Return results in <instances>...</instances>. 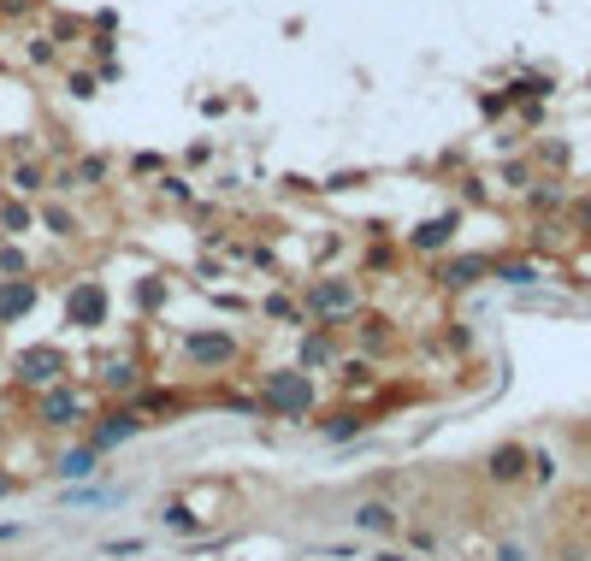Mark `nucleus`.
Instances as JSON below:
<instances>
[{"instance_id":"nucleus-1","label":"nucleus","mask_w":591,"mask_h":561,"mask_svg":"<svg viewBox=\"0 0 591 561\" xmlns=\"http://www.w3.org/2000/svg\"><path fill=\"white\" fill-rule=\"evenodd\" d=\"M255 402H261L266 420H290V426H308L320 414V378L302 373V367H266L255 378Z\"/></svg>"},{"instance_id":"nucleus-2","label":"nucleus","mask_w":591,"mask_h":561,"mask_svg":"<svg viewBox=\"0 0 591 561\" xmlns=\"http://www.w3.org/2000/svg\"><path fill=\"white\" fill-rule=\"evenodd\" d=\"M302 313H308V325H331V331H343V325H355V313H361V284L355 278H308L302 284Z\"/></svg>"},{"instance_id":"nucleus-3","label":"nucleus","mask_w":591,"mask_h":561,"mask_svg":"<svg viewBox=\"0 0 591 561\" xmlns=\"http://www.w3.org/2000/svg\"><path fill=\"white\" fill-rule=\"evenodd\" d=\"M178 355H184V367L219 378V373H231V367H243V337L225 331V325H190L184 343H178Z\"/></svg>"},{"instance_id":"nucleus-4","label":"nucleus","mask_w":591,"mask_h":561,"mask_svg":"<svg viewBox=\"0 0 591 561\" xmlns=\"http://www.w3.org/2000/svg\"><path fill=\"white\" fill-rule=\"evenodd\" d=\"M60 319H66V331H77V337L107 331V319H113V296H107V284H101V278H71L66 296H60Z\"/></svg>"},{"instance_id":"nucleus-5","label":"nucleus","mask_w":591,"mask_h":561,"mask_svg":"<svg viewBox=\"0 0 591 561\" xmlns=\"http://www.w3.org/2000/svg\"><path fill=\"white\" fill-rule=\"evenodd\" d=\"M30 420H36V432H71V426H83V420H89V396H83L71 378H66V384H48V390H36Z\"/></svg>"},{"instance_id":"nucleus-6","label":"nucleus","mask_w":591,"mask_h":561,"mask_svg":"<svg viewBox=\"0 0 591 561\" xmlns=\"http://www.w3.org/2000/svg\"><path fill=\"white\" fill-rule=\"evenodd\" d=\"M142 432H148V420L136 414L131 402H101V414H89V432H83V443H89L95 455H113V449L136 443Z\"/></svg>"},{"instance_id":"nucleus-7","label":"nucleus","mask_w":591,"mask_h":561,"mask_svg":"<svg viewBox=\"0 0 591 561\" xmlns=\"http://www.w3.org/2000/svg\"><path fill=\"white\" fill-rule=\"evenodd\" d=\"M12 378H18L24 390L66 384V378H71V355L60 349V343H30V349H18V355H12Z\"/></svg>"},{"instance_id":"nucleus-8","label":"nucleus","mask_w":591,"mask_h":561,"mask_svg":"<svg viewBox=\"0 0 591 561\" xmlns=\"http://www.w3.org/2000/svg\"><path fill=\"white\" fill-rule=\"evenodd\" d=\"M337 361H343V331H331V325H308V331H296L290 367H302V373H337Z\"/></svg>"},{"instance_id":"nucleus-9","label":"nucleus","mask_w":591,"mask_h":561,"mask_svg":"<svg viewBox=\"0 0 591 561\" xmlns=\"http://www.w3.org/2000/svg\"><path fill=\"white\" fill-rule=\"evenodd\" d=\"M131 408L148 420V426H172L178 414H190V390H178V384H154V378H148V384L131 396Z\"/></svg>"},{"instance_id":"nucleus-10","label":"nucleus","mask_w":591,"mask_h":561,"mask_svg":"<svg viewBox=\"0 0 591 561\" xmlns=\"http://www.w3.org/2000/svg\"><path fill=\"white\" fill-rule=\"evenodd\" d=\"M142 384H148V367H142L136 355H113V361H101V367H95V390H101V402H131Z\"/></svg>"},{"instance_id":"nucleus-11","label":"nucleus","mask_w":591,"mask_h":561,"mask_svg":"<svg viewBox=\"0 0 591 561\" xmlns=\"http://www.w3.org/2000/svg\"><path fill=\"white\" fill-rule=\"evenodd\" d=\"M36 308H42V284L36 278H0V331L24 325Z\"/></svg>"},{"instance_id":"nucleus-12","label":"nucleus","mask_w":591,"mask_h":561,"mask_svg":"<svg viewBox=\"0 0 591 561\" xmlns=\"http://www.w3.org/2000/svg\"><path fill=\"white\" fill-rule=\"evenodd\" d=\"M101 461H107V455H95L89 443H71V449H60L48 467H54V479H60V485H89V479H101V473H107Z\"/></svg>"},{"instance_id":"nucleus-13","label":"nucleus","mask_w":591,"mask_h":561,"mask_svg":"<svg viewBox=\"0 0 591 561\" xmlns=\"http://www.w3.org/2000/svg\"><path fill=\"white\" fill-rule=\"evenodd\" d=\"M526 473H532V449H526V443H497V449L485 455V479H491V485H515Z\"/></svg>"},{"instance_id":"nucleus-14","label":"nucleus","mask_w":591,"mask_h":561,"mask_svg":"<svg viewBox=\"0 0 591 561\" xmlns=\"http://www.w3.org/2000/svg\"><path fill=\"white\" fill-rule=\"evenodd\" d=\"M456 213H438V219H420L414 231H408V249L414 254H444L450 243H456Z\"/></svg>"},{"instance_id":"nucleus-15","label":"nucleus","mask_w":591,"mask_h":561,"mask_svg":"<svg viewBox=\"0 0 591 561\" xmlns=\"http://www.w3.org/2000/svg\"><path fill=\"white\" fill-rule=\"evenodd\" d=\"M314 426H320V437H326V443H355V437L367 432L373 420H367L355 402H337V408H326V420H314Z\"/></svg>"},{"instance_id":"nucleus-16","label":"nucleus","mask_w":591,"mask_h":561,"mask_svg":"<svg viewBox=\"0 0 591 561\" xmlns=\"http://www.w3.org/2000/svg\"><path fill=\"white\" fill-rule=\"evenodd\" d=\"M479 278H491V260H485V254H450V260L438 266V284H444V290H473Z\"/></svg>"},{"instance_id":"nucleus-17","label":"nucleus","mask_w":591,"mask_h":561,"mask_svg":"<svg viewBox=\"0 0 591 561\" xmlns=\"http://www.w3.org/2000/svg\"><path fill=\"white\" fill-rule=\"evenodd\" d=\"M349 520H355V532H367V538H391L396 526H402V514H396L385 497H367L355 514H349Z\"/></svg>"},{"instance_id":"nucleus-18","label":"nucleus","mask_w":591,"mask_h":561,"mask_svg":"<svg viewBox=\"0 0 591 561\" xmlns=\"http://www.w3.org/2000/svg\"><path fill=\"white\" fill-rule=\"evenodd\" d=\"M131 302H136V313H142V319L166 313V302H172V278H166V272H142V278L131 284Z\"/></svg>"},{"instance_id":"nucleus-19","label":"nucleus","mask_w":591,"mask_h":561,"mask_svg":"<svg viewBox=\"0 0 591 561\" xmlns=\"http://www.w3.org/2000/svg\"><path fill=\"white\" fill-rule=\"evenodd\" d=\"M119 502H125V491H119V485H95V479H89V485H66V491H60V508H119Z\"/></svg>"},{"instance_id":"nucleus-20","label":"nucleus","mask_w":591,"mask_h":561,"mask_svg":"<svg viewBox=\"0 0 591 561\" xmlns=\"http://www.w3.org/2000/svg\"><path fill=\"white\" fill-rule=\"evenodd\" d=\"M361 325H355V343H361V355L367 361H379L385 349H391V319H379V313H355Z\"/></svg>"},{"instance_id":"nucleus-21","label":"nucleus","mask_w":591,"mask_h":561,"mask_svg":"<svg viewBox=\"0 0 591 561\" xmlns=\"http://www.w3.org/2000/svg\"><path fill=\"white\" fill-rule=\"evenodd\" d=\"M201 520H207V514H201L190 497H172L166 508H160V526H166V532H178V538H196Z\"/></svg>"},{"instance_id":"nucleus-22","label":"nucleus","mask_w":591,"mask_h":561,"mask_svg":"<svg viewBox=\"0 0 591 561\" xmlns=\"http://www.w3.org/2000/svg\"><path fill=\"white\" fill-rule=\"evenodd\" d=\"M261 313L272 319V325H290V331H308V313H302V302L290 296V290H272L261 302Z\"/></svg>"},{"instance_id":"nucleus-23","label":"nucleus","mask_w":591,"mask_h":561,"mask_svg":"<svg viewBox=\"0 0 591 561\" xmlns=\"http://www.w3.org/2000/svg\"><path fill=\"white\" fill-rule=\"evenodd\" d=\"M30 225H36V213H30V201H24V195H6V201H0V237L12 243V237H24Z\"/></svg>"},{"instance_id":"nucleus-24","label":"nucleus","mask_w":591,"mask_h":561,"mask_svg":"<svg viewBox=\"0 0 591 561\" xmlns=\"http://www.w3.org/2000/svg\"><path fill=\"white\" fill-rule=\"evenodd\" d=\"M36 219H42V231H48V237H60V243H66V237H77V213H71V207H60V201H48Z\"/></svg>"},{"instance_id":"nucleus-25","label":"nucleus","mask_w":591,"mask_h":561,"mask_svg":"<svg viewBox=\"0 0 591 561\" xmlns=\"http://www.w3.org/2000/svg\"><path fill=\"white\" fill-rule=\"evenodd\" d=\"M337 384H343V390H367V384H373V361H367V355H343V361H337Z\"/></svg>"},{"instance_id":"nucleus-26","label":"nucleus","mask_w":591,"mask_h":561,"mask_svg":"<svg viewBox=\"0 0 591 561\" xmlns=\"http://www.w3.org/2000/svg\"><path fill=\"white\" fill-rule=\"evenodd\" d=\"M71 178H77V189H101L107 184V154H83Z\"/></svg>"},{"instance_id":"nucleus-27","label":"nucleus","mask_w":591,"mask_h":561,"mask_svg":"<svg viewBox=\"0 0 591 561\" xmlns=\"http://www.w3.org/2000/svg\"><path fill=\"white\" fill-rule=\"evenodd\" d=\"M491 278H503V284H515V290H521V284L538 278V266H532V260H491Z\"/></svg>"},{"instance_id":"nucleus-28","label":"nucleus","mask_w":591,"mask_h":561,"mask_svg":"<svg viewBox=\"0 0 591 561\" xmlns=\"http://www.w3.org/2000/svg\"><path fill=\"white\" fill-rule=\"evenodd\" d=\"M0 278H30V254L18 243H0Z\"/></svg>"},{"instance_id":"nucleus-29","label":"nucleus","mask_w":591,"mask_h":561,"mask_svg":"<svg viewBox=\"0 0 591 561\" xmlns=\"http://www.w3.org/2000/svg\"><path fill=\"white\" fill-rule=\"evenodd\" d=\"M219 408H225V414H243V420H266L261 402H255V390H243V396L231 390V396H219Z\"/></svg>"},{"instance_id":"nucleus-30","label":"nucleus","mask_w":591,"mask_h":561,"mask_svg":"<svg viewBox=\"0 0 591 561\" xmlns=\"http://www.w3.org/2000/svg\"><path fill=\"white\" fill-rule=\"evenodd\" d=\"M6 184H12V195H36V189H48L36 166H12V178H6Z\"/></svg>"},{"instance_id":"nucleus-31","label":"nucleus","mask_w":591,"mask_h":561,"mask_svg":"<svg viewBox=\"0 0 591 561\" xmlns=\"http://www.w3.org/2000/svg\"><path fill=\"white\" fill-rule=\"evenodd\" d=\"M142 550H148L142 538H107V544H101V561H119V556H142Z\"/></svg>"},{"instance_id":"nucleus-32","label":"nucleus","mask_w":591,"mask_h":561,"mask_svg":"<svg viewBox=\"0 0 591 561\" xmlns=\"http://www.w3.org/2000/svg\"><path fill=\"white\" fill-rule=\"evenodd\" d=\"M95 83H101L95 71H77V77H71V95H77V101H89V95H95Z\"/></svg>"},{"instance_id":"nucleus-33","label":"nucleus","mask_w":591,"mask_h":561,"mask_svg":"<svg viewBox=\"0 0 591 561\" xmlns=\"http://www.w3.org/2000/svg\"><path fill=\"white\" fill-rule=\"evenodd\" d=\"M532 479L550 485V479H556V461H550V455H532Z\"/></svg>"},{"instance_id":"nucleus-34","label":"nucleus","mask_w":591,"mask_h":561,"mask_svg":"<svg viewBox=\"0 0 591 561\" xmlns=\"http://www.w3.org/2000/svg\"><path fill=\"white\" fill-rule=\"evenodd\" d=\"M12 491H18V473H12V467H6V461H0V502L12 497Z\"/></svg>"},{"instance_id":"nucleus-35","label":"nucleus","mask_w":591,"mask_h":561,"mask_svg":"<svg viewBox=\"0 0 591 561\" xmlns=\"http://www.w3.org/2000/svg\"><path fill=\"white\" fill-rule=\"evenodd\" d=\"M131 172H136V178H148V172H160V160H154V154H136Z\"/></svg>"},{"instance_id":"nucleus-36","label":"nucleus","mask_w":591,"mask_h":561,"mask_svg":"<svg viewBox=\"0 0 591 561\" xmlns=\"http://www.w3.org/2000/svg\"><path fill=\"white\" fill-rule=\"evenodd\" d=\"M160 184H166V195H172V201H190V184H184V178H160Z\"/></svg>"},{"instance_id":"nucleus-37","label":"nucleus","mask_w":591,"mask_h":561,"mask_svg":"<svg viewBox=\"0 0 591 561\" xmlns=\"http://www.w3.org/2000/svg\"><path fill=\"white\" fill-rule=\"evenodd\" d=\"M497 561H526L521 544H497Z\"/></svg>"},{"instance_id":"nucleus-38","label":"nucleus","mask_w":591,"mask_h":561,"mask_svg":"<svg viewBox=\"0 0 591 561\" xmlns=\"http://www.w3.org/2000/svg\"><path fill=\"white\" fill-rule=\"evenodd\" d=\"M18 532H24V526H12V520H6V526H0V544H12Z\"/></svg>"},{"instance_id":"nucleus-39","label":"nucleus","mask_w":591,"mask_h":561,"mask_svg":"<svg viewBox=\"0 0 591 561\" xmlns=\"http://www.w3.org/2000/svg\"><path fill=\"white\" fill-rule=\"evenodd\" d=\"M6 420H12V396L0 390V426H6Z\"/></svg>"}]
</instances>
